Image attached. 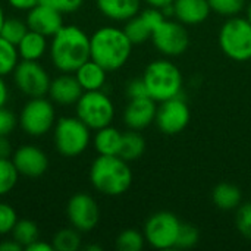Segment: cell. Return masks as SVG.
<instances>
[{
  "instance_id": "39",
  "label": "cell",
  "mask_w": 251,
  "mask_h": 251,
  "mask_svg": "<svg viewBox=\"0 0 251 251\" xmlns=\"http://www.w3.org/2000/svg\"><path fill=\"white\" fill-rule=\"evenodd\" d=\"M6 1L12 9L18 10V12H28L32 7H35L37 4L44 3L46 0H6Z\"/></svg>"
},
{
  "instance_id": "10",
  "label": "cell",
  "mask_w": 251,
  "mask_h": 251,
  "mask_svg": "<svg viewBox=\"0 0 251 251\" xmlns=\"http://www.w3.org/2000/svg\"><path fill=\"white\" fill-rule=\"evenodd\" d=\"M13 85L28 99L44 97L49 93L51 76L40 60H19L12 72Z\"/></svg>"
},
{
  "instance_id": "37",
  "label": "cell",
  "mask_w": 251,
  "mask_h": 251,
  "mask_svg": "<svg viewBox=\"0 0 251 251\" xmlns=\"http://www.w3.org/2000/svg\"><path fill=\"white\" fill-rule=\"evenodd\" d=\"M44 3H47L51 7H54L62 15H68V13L78 12L82 7L84 0H46Z\"/></svg>"
},
{
  "instance_id": "12",
  "label": "cell",
  "mask_w": 251,
  "mask_h": 251,
  "mask_svg": "<svg viewBox=\"0 0 251 251\" xmlns=\"http://www.w3.org/2000/svg\"><path fill=\"white\" fill-rule=\"evenodd\" d=\"M66 218L81 234L91 232L100 222V207L88 193H76L66 203Z\"/></svg>"
},
{
  "instance_id": "31",
  "label": "cell",
  "mask_w": 251,
  "mask_h": 251,
  "mask_svg": "<svg viewBox=\"0 0 251 251\" xmlns=\"http://www.w3.org/2000/svg\"><path fill=\"white\" fill-rule=\"evenodd\" d=\"M144 244V234L137 229H125L116 237V249L121 251H141Z\"/></svg>"
},
{
  "instance_id": "9",
  "label": "cell",
  "mask_w": 251,
  "mask_h": 251,
  "mask_svg": "<svg viewBox=\"0 0 251 251\" xmlns=\"http://www.w3.org/2000/svg\"><path fill=\"white\" fill-rule=\"evenodd\" d=\"M182 222L172 212H156L144 224L143 234L146 243L156 250L175 249Z\"/></svg>"
},
{
  "instance_id": "7",
  "label": "cell",
  "mask_w": 251,
  "mask_h": 251,
  "mask_svg": "<svg viewBox=\"0 0 251 251\" xmlns=\"http://www.w3.org/2000/svg\"><path fill=\"white\" fill-rule=\"evenodd\" d=\"M219 47L225 56L237 62L251 59V24L247 18H228L219 31Z\"/></svg>"
},
{
  "instance_id": "41",
  "label": "cell",
  "mask_w": 251,
  "mask_h": 251,
  "mask_svg": "<svg viewBox=\"0 0 251 251\" xmlns=\"http://www.w3.org/2000/svg\"><path fill=\"white\" fill-rule=\"evenodd\" d=\"M26 251H54V247H53V244H51V241L50 243H47V241H44V240H37V241H34L31 246H28Z\"/></svg>"
},
{
  "instance_id": "11",
  "label": "cell",
  "mask_w": 251,
  "mask_h": 251,
  "mask_svg": "<svg viewBox=\"0 0 251 251\" xmlns=\"http://www.w3.org/2000/svg\"><path fill=\"white\" fill-rule=\"evenodd\" d=\"M153 46L166 57H176L187 51L190 46V34L184 24L174 19H165L151 32Z\"/></svg>"
},
{
  "instance_id": "20",
  "label": "cell",
  "mask_w": 251,
  "mask_h": 251,
  "mask_svg": "<svg viewBox=\"0 0 251 251\" xmlns=\"http://www.w3.org/2000/svg\"><path fill=\"white\" fill-rule=\"evenodd\" d=\"M49 41L50 38L28 29V32L22 37V40L16 44L18 54L21 60H41L49 53Z\"/></svg>"
},
{
  "instance_id": "13",
  "label": "cell",
  "mask_w": 251,
  "mask_h": 251,
  "mask_svg": "<svg viewBox=\"0 0 251 251\" xmlns=\"http://www.w3.org/2000/svg\"><path fill=\"white\" fill-rule=\"evenodd\" d=\"M191 112L188 104L178 96L162 101L157 106L154 124L166 135H176L182 132L190 124Z\"/></svg>"
},
{
  "instance_id": "28",
  "label": "cell",
  "mask_w": 251,
  "mask_h": 251,
  "mask_svg": "<svg viewBox=\"0 0 251 251\" xmlns=\"http://www.w3.org/2000/svg\"><path fill=\"white\" fill-rule=\"evenodd\" d=\"M19 60L21 59L16 46L0 37V75L4 78L7 75H12Z\"/></svg>"
},
{
  "instance_id": "21",
  "label": "cell",
  "mask_w": 251,
  "mask_h": 251,
  "mask_svg": "<svg viewBox=\"0 0 251 251\" xmlns=\"http://www.w3.org/2000/svg\"><path fill=\"white\" fill-rule=\"evenodd\" d=\"M78 82L81 84L84 91H94V90H103L106 79H107V71L94 62L93 59H88L84 62L75 72Z\"/></svg>"
},
{
  "instance_id": "16",
  "label": "cell",
  "mask_w": 251,
  "mask_h": 251,
  "mask_svg": "<svg viewBox=\"0 0 251 251\" xmlns=\"http://www.w3.org/2000/svg\"><path fill=\"white\" fill-rule=\"evenodd\" d=\"M157 104L151 97L129 99L124 110V122L128 129L143 131L154 124Z\"/></svg>"
},
{
  "instance_id": "32",
  "label": "cell",
  "mask_w": 251,
  "mask_h": 251,
  "mask_svg": "<svg viewBox=\"0 0 251 251\" xmlns=\"http://www.w3.org/2000/svg\"><path fill=\"white\" fill-rule=\"evenodd\" d=\"M212 12H216L221 16L232 18L240 15L246 7V0H207Z\"/></svg>"
},
{
  "instance_id": "3",
  "label": "cell",
  "mask_w": 251,
  "mask_h": 251,
  "mask_svg": "<svg viewBox=\"0 0 251 251\" xmlns=\"http://www.w3.org/2000/svg\"><path fill=\"white\" fill-rule=\"evenodd\" d=\"M88 179L93 188L107 197H119L132 185V169L129 162L121 156L99 154L88 171Z\"/></svg>"
},
{
  "instance_id": "42",
  "label": "cell",
  "mask_w": 251,
  "mask_h": 251,
  "mask_svg": "<svg viewBox=\"0 0 251 251\" xmlns=\"http://www.w3.org/2000/svg\"><path fill=\"white\" fill-rule=\"evenodd\" d=\"M9 96H10V93H9V85H7V82H6L4 76L0 75V107H3V106L7 104Z\"/></svg>"
},
{
  "instance_id": "43",
  "label": "cell",
  "mask_w": 251,
  "mask_h": 251,
  "mask_svg": "<svg viewBox=\"0 0 251 251\" xmlns=\"http://www.w3.org/2000/svg\"><path fill=\"white\" fill-rule=\"evenodd\" d=\"M24 250L12 237L10 238H6V240H1L0 241V251H21Z\"/></svg>"
},
{
  "instance_id": "33",
  "label": "cell",
  "mask_w": 251,
  "mask_h": 251,
  "mask_svg": "<svg viewBox=\"0 0 251 251\" xmlns=\"http://www.w3.org/2000/svg\"><path fill=\"white\" fill-rule=\"evenodd\" d=\"M18 219L19 218L13 206L6 201H0V237L10 235Z\"/></svg>"
},
{
  "instance_id": "29",
  "label": "cell",
  "mask_w": 251,
  "mask_h": 251,
  "mask_svg": "<svg viewBox=\"0 0 251 251\" xmlns=\"http://www.w3.org/2000/svg\"><path fill=\"white\" fill-rule=\"evenodd\" d=\"M28 29L29 28L25 19L16 18V16H10V18L6 16L0 29V37H3L4 40L16 46L22 40V37L28 32Z\"/></svg>"
},
{
  "instance_id": "27",
  "label": "cell",
  "mask_w": 251,
  "mask_h": 251,
  "mask_svg": "<svg viewBox=\"0 0 251 251\" xmlns=\"http://www.w3.org/2000/svg\"><path fill=\"white\" fill-rule=\"evenodd\" d=\"M51 244L54 251H78L82 247L81 232L74 226L62 228L53 235Z\"/></svg>"
},
{
  "instance_id": "24",
  "label": "cell",
  "mask_w": 251,
  "mask_h": 251,
  "mask_svg": "<svg viewBox=\"0 0 251 251\" xmlns=\"http://www.w3.org/2000/svg\"><path fill=\"white\" fill-rule=\"evenodd\" d=\"M144 151H146V140L140 134V131L128 129L122 132V143L118 156H121L126 162H134L138 160L144 154Z\"/></svg>"
},
{
  "instance_id": "6",
  "label": "cell",
  "mask_w": 251,
  "mask_h": 251,
  "mask_svg": "<svg viewBox=\"0 0 251 251\" xmlns=\"http://www.w3.org/2000/svg\"><path fill=\"white\" fill-rule=\"evenodd\" d=\"M56 121V104L47 96L28 99L18 115V126L31 138H41L51 132Z\"/></svg>"
},
{
  "instance_id": "46",
  "label": "cell",
  "mask_w": 251,
  "mask_h": 251,
  "mask_svg": "<svg viewBox=\"0 0 251 251\" xmlns=\"http://www.w3.org/2000/svg\"><path fill=\"white\" fill-rule=\"evenodd\" d=\"M84 250H87V251H101V247H99V246H85V247H84Z\"/></svg>"
},
{
  "instance_id": "22",
  "label": "cell",
  "mask_w": 251,
  "mask_h": 251,
  "mask_svg": "<svg viewBox=\"0 0 251 251\" xmlns=\"http://www.w3.org/2000/svg\"><path fill=\"white\" fill-rule=\"evenodd\" d=\"M91 143L97 154L118 156L121 150V143H122V132L118 128L107 125L100 129H96L91 138Z\"/></svg>"
},
{
  "instance_id": "45",
  "label": "cell",
  "mask_w": 251,
  "mask_h": 251,
  "mask_svg": "<svg viewBox=\"0 0 251 251\" xmlns=\"http://www.w3.org/2000/svg\"><path fill=\"white\" fill-rule=\"evenodd\" d=\"M4 19H6V12H4V7H3V4L0 3V29H1V25H3Z\"/></svg>"
},
{
  "instance_id": "19",
  "label": "cell",
  "mask_w": 251,
  "mask_h": 251,
  "mask_svg": "<svg viewBox=\"0 0 251 251\" xmlns=\"http://www.w3.org/2000/svg\"><path fill=\"white\" fill-rule=\"evenodd\" d=\"M143 0H96L99 12L113 22H126L140 13Z\"/></svg>"
},
{
  "instance_id": "18",
  "label": "cell",
  "mask_w": 251,
  "mask_h": 251,
  "mask_svg": "<svg viewBox=\"0 0 251 251\" xmlns=\"http://www.w3.org/2000/svg\"><path fill=\"white\" fill-rule=\"evenodd\" d=\"M172 9L174 18L184 25H199L204 22L212 12L207 0H175Z\"/></svg>"
},
{
  "instance_id": "38",
  "label": "cell",
  "mask_w": 251,
  "mask_h": 251,
  "mask_svg": "<svg viewBox=\"0 0 251 251\" xmlns=\"http://www.w3.org/2000/svg\"><path fill=\"white\" fill-rule=\"evenodd\" d=\"M126 96L128 99H141V97H150L146 82L143 78L132 79L126 84Z\"/></svg>"
},
{
  "instance_id": "14",
  "label": "cell",
  "mask_w": 251,
  "mask_h": 251,
  "mask_svg": "<svg viewBox=\"0 0 251 251\" xmlns=\"http://www.w3.org/2000/svg\"><path fill=\"white\" fill-rule=\"evenodd\" d=\"M12 162L16 166L21 176L40 178L49 169L47 153L35 144H22L13 150Z\"/></svg>"
},
{
  "instance_id": "17",
  "label": "cell",
  "mask_w": 251,
  "mask_h": 251,
  "mask_svg": "<svg viewBox=\"0 0 251 251\" xmlns=\"http://www.w3.org/2000/svg\"><path fill=\"white\" fill-rule=\"evenodd\" d=\"M84 90L74 74L60 72L51 78L47 97L57 106H75Z\"/></svg>"
},
{
  "instance_id": "35",
  "label": "cell",
  "mask_w": 251,
  "mask_h": 251,
  "mask_svg": "<svg viewBox=\"0 0 251 251\" xmlns=\"http://www.w3.org/2000/svg\"><path fill=\"white\" fill-rule=\"evenodd\" d=\"M235 224L238 232L251 241V203H244L237 209Z\"/></svg>"
},
{
  "instance_id": "2",
  "label": "cell",
  "mask_w": 251,
  "mask_h": 251,
  "mask_svg": "<svg viewBox=\"0 0 251 251\" xmlns=\"http://www.w3.org/2000/svg\"><path fill=\"white\" fill-rule=\"evenodd\" d=\"M134 44L126 37L124 28L104 25L90 35V59L101 65L107 72H113L126 65Z\"/></svg>"
},
{
  "instance_id": "8",
  "label": "cell",
  "mask_w": 251,
  "mask_h": 251,
  "mask_svg": "<svg viewBox=\"0 0 251 251\" xmlns=\"http://www.w3.org/2000/svg\"><path fill=\"white\" fill-rule=\"evenodd\" d=\"M115 113V104L103 90L84 91L75 104V115L91 131L112 125Z\"/></svg>"
},
{
  "instance_id": "1",
  "label": "cell",
  "mask_w": 251,
  "mask_h": 251,
  "mask_svg": "<svg viewBox=\"0 0 251 251\" xmlns=\"http://www.w3.org/2000/svg\"><path fill=\"white\" fill-rule=\"evenodd\" d=\"M49 57L59 72L74 74L90 59V35L78 25H63L49 41Z\"/></svg>"
},
{
  "instance_id": "23",
  "label": "cell",
  "mask_w": 251,
  "mask_h": 251,
  "mask_svg": "<svg viewBox=\"0 0 251 251\" xmlns=\"http://www.w3.org/2000/svg\"><path fill=\"white\" fill-rule=\"evenodd\" d=\"M213 204L221 210H234L238 209L243 200L241 190L229 182H222L216 185L212 191Z\"/></svg>"
},
{
  "instance_id": "40",
  "label": "cell",
  "mask_w": 251,
  "mask_h": 251,
  "mask_svg": "<svg viewBox=\"0 0 251 251\" xmlns=\"http://www.w3.org/2000/svg\"><path fill=\"white\" fill-rule=\"evenodd\" d=\"M13 154V146L9 137H0V159H10Z\"/></svg>"
},
{
  "instance_id": "4",
  "label": "cell",
  "mask_w": 251,
  "mask_h": 251,
  "mask_svg": "<svg viewBox=\"0 0 251 251\" xmlns=\"http://www.w3.org/2000/svg\"><path fill=\"white\" fill-rule=\"evenodd\" d=\"M149 96L156 101L178 97L182 91L184 78L181 69L169 59H157L149 63L143 74Z\"/></svg>"
},
{
  "instance_id": "44",
  "label": "cell",
  "mask_w": 251,
  "mask_h": 251,
  "mask_svg": "<svg viewBox=\"0 0 251 251\" xmlns=\"http://www.w3.org/2000/svg\"><path fill=\"white\" fill-rule=\"evenodd\" d=\"M143 1H146V3H147L149 6H151V7L163 9V7H166V6L172 4L175 0H143Z\"/></svg>"
},
{
  "instance_id": "47",
  "label": "cell",
  "mask_w": 251,
  "mask_h": 251,
  "mask_svg": "<svg viewBox=\"0 0 251 251\" xmlns=\"http://www.w3.org/2000/svg\"><path fill=\"white\" fill-rule=\"evenodd\" d=\"M249 21H250V24H251V1L247 4V16H246Z\"/></svg>"
},
{
  "instance_id": "5",
  "label": "cell",
  "mask_w": 251,
  "mask_h": 251,
  "mask_svg": "<svg viewBox=\"0 0 251 251\" xmlns=\"http://www.w3.org/2000/svg\"><path fill=\"white\" fill-rule=\"evenodd\" d=\"M53 146L63 157H78L91 144V129L75 115L57 118L53 129Z\"/></svg>"
},
{
  "instance_id": "15",
  "label": "cell",
  "mask_w": 251,
  "mask_h": 251,
  "mask_svg": "<svg viewBox=\"0 0 251 251\" xmlns=\"http://www.w3.org/2000/svg\"><path fill=\"white\" fill-rule=\"evenodd\" d=\"M26 25L29 29L46 37H53L63 25V15L47 3H40L26 12Z\"/></svg>"
},
{
  "instance_id": "30",
  "label": "cell",
  "mask_w": 251,
  "mask_h": 251,
  "mask_svg": "<svg viewBox=\"0 0 251 251\" xmlns=\"http://www.w3.org/2000/svg\"><path fill=\"white\" fill-rule=\"evenodd\" d=\"M19 176L21 175L12 159H0V197L13 191Z\"/></svg>"
},
{
  "instance_id": "25",
  "label": "cell",
  "mask_w": 251,
  "mask_h": 251,
  "mask_svg": "<svg viewBox=\"0 0 251 251\" xmlns=\"http://www.w3.org/2000/svg\"><path fill=\"white\" fill-rule=\"evenodd\" d=\"M124 31H125L126 37L129 38V41L134 46L143 44L147 40H150L151 38V32H153L151 26L146 22V19L140 13L125 22Z\"/></svg>"
},
{
  "instance_id": "36",
  "label": "cell",
  "mask_w": 251,
  "mask_h": 251,
  "mask_svg": "<svg viewBox=\"0 0 251 251\" xmlns=\"http://www.w3.org/2000/svg\"><path fill=\"white\" fill-rule=\"evenodd\" d=\"M18 126V116L6 106L0 107V137H9Z\"/></svg>"
},
{
  "instance_id": "26",
  "label": "cell",
  "mask_w": 251,
  "mask_h": 251,
  "mask_svg": "<svg viewBox=\"0 0 251 251\" xmlns=\"http://www.w3.org/2000/svg\"><path fill=\"white\" fill-rule=\"evenodd\" d=\"M10 237L25 250L40 238V229L38 225L31 219H18L13 231L10 232Z\"/></svg>"
},
{
  "instance_id": "34",
  "label": "cell",
  "mask_w": 251,
  "mask_h": 251,
  "mask_svg": "<svg viewBox=\"0 0 251 251\" xmlns=\"http://www.w3.org/2000/svg\"><path fill=\"white\" fill-rule=\"evenodd\" d=\"M199 240H200L199 229L191 224H182L179 234H178V238H176L175 249H182V250L193 249L197 246Z\"/></svg>"
}]
</instances>
